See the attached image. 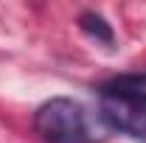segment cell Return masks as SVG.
Wrapping results in <instances>:
<instances>
[{"label":"cell","mask_w":146,"mask_h":143,"mask_svg":"<svg viewBox=\"0 0 146 143\" xmlns=\"http://www.w3.org/2000/svg\"><path fill=\"white\" fill-rule=\"evenodd\" d=\"M98 98H118V101H132V104H146V73H121L101 81Z\"/></svg>","instance_id":"3"},{"label":"cell","mask_w":146,"mask_h":143,"mask_svg":"<svg viewBox=\"0 0 146 143\" xmlns=\"http://www.w3.org/2000/svg\"><path fill=\"white\" fill-rule=\"evenodd\" d=\"M31 126L45 143H101L107 132L101 115L65 95L45 101L34 112Z\"/></svg>","instance_id":"1"},{"label":"cell","mask_w":146,"mask_h":143,"mask_svg":"<svg viewBox=\"0 0 146 143\" xmlns=\"http://www.w3.org/2000/svg\"><path fill=\"white\" fill-rule=\"evenodd\" d=\"M107 129H115L121 135H129L135 140H146V104L118 101V98H101L98 109Z\"/></svg>","instance_id":"2"},{"label":"cell","mask_w":146,"mask_h":143,"mask_svg":"<svg viewBox=\"0 0 146 143\" xmlns=\"http://www.w3.org/2000/svg\"><path fill=\"white\" fill-rule=\"evenodd\" d=\"M79 28L87 36H93L96 42H104V45H112V42H115L112 25H110L98 11H82V14H79Z\"/></svg>","instance_id":"4"}]
</instances>
